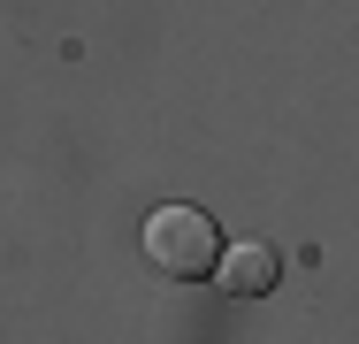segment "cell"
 <instances>
[{"label":"cell","instance_id":"1","mask_svg":"<svg viewBox=\"0 0 359 344\" xmlns=\"http://www.w3.org/2000/svg\"><path fill=\"white\" fill-rule=\"evenodd\" d=\"M145 260L161 275H176V283L215 275V260H222L215 214H207V206H153V214H145Z\"/></svg>","mask_w":359,"mask_h":344},{"label":"cell","instance_id":"2","mask_svg":"<svg viewBox=\"0 0 359 344\" xmlns=\"http://www.w3.org/2000/svg\"><path fill=\"white\" fill-rule=\"evenodd\" d=\"M276 275H283V260H276V245H222V260H215V283L229 291V298H268L276 291Z\"/></svg>","mask_w":359,"mask_h":344}]
</instances>
